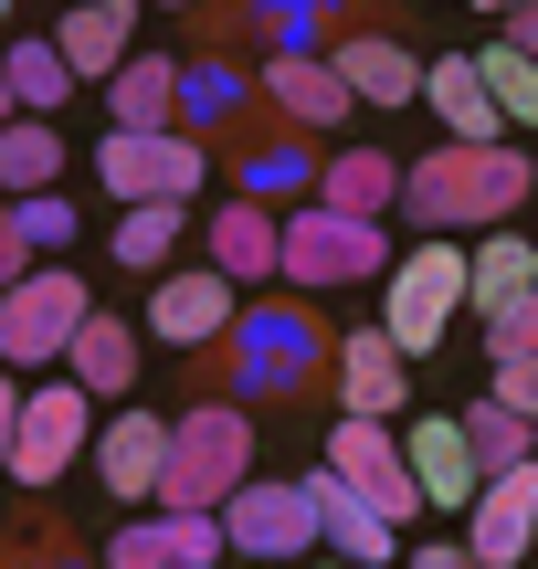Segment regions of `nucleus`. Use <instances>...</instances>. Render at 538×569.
I'll list each match as a JSON object with an SVG mask.
<instances>
[{
  "label": "nucleus",
  "mask_w": 538,
  "mask_h": 569,
  "mask_svg": "<svg viewBox=\"0 0 538 569\" xmlns=\"http://www.w3.org/2000/svg\"><path fill=\"white\" fill-rule=\"evenodd\" d=\"M328 380H338V411H349V422H391L401 390H412V369H401V348L380 338V327H359V338L328 348Z\"/></svg>",
  "instance_id": "6ab92c4d"
},
{
  "label": "nucleus",
  "mask_w": 538,
  "mask_h": 569,
  "mask_svg": "<svg viewBox=\"0 0 538 569\" xmlns=\"http://www.w3.org/2000/svg\"><path fill=\"white\" fill-rule=\"evenodd\" d=\"M96 317L74 264H32L21 284H0V369H63V338Z\"/></svg>",
  "instance_id": "20e7f679"
},
{
  "label": "nucleus",
  "mask_w": 538,
  "mask_h": 569,
  "mask_svg": "<svg viewBox=\"0 0 538 569\" xmlns=\"http://www.w3.org/2000/svg\"><path fill=\"white\" fill-rule=\"evenodd\" d=\"M401 211L434 232H476V180H465V148H434V159H401Z\"/></svg>",
  "instance_id": "5701e85b"
},
{
  "label": "nucleus",
  "mask_w": 538,
  "mask_h": 569,
  "mask_svg": "<svg viewBox=\"0 0 538 569\" xmlns=\"http://www.w3.org/2000/svg\"><path fill=\"white\" fill-rule=\"evenodd\" d=\"M476 11H518V0H476Z\"/></svg>",
  "instance_id": "c03bdc74"
},
{
  "label": "nucleus",
  "mask_w": 538,
  "mask_h": 569,
  "mask_svg": "<svg viewBox=\"0 0 538 569\" xmlns=\"http://www.w3.org/2000/svg\"><path fill=\"white\" fill-rule=\"evenodd\" d=\"M232 317H243V284H222L211 264H201V274H159V284H148V338H159V348H211Z\"/></svg>",
  "instance_id": "4468645a"
},
{
  "label": "nucleus",
  "mask_w": 538,
  "mask_h": 569,
  "mask_svg": "<svg viewBox=\"0 0 538 569\" xmlns=\"http://www.w3.org/2000/svg\"><path fill=\"white\" fill-rule=\"evenodd\" d=\"M307 201H328V211H359V222H380V211L401 201V159L391 148H338L328 169H317V190Z\"/></svg>",
  "instance_id": "b1692460"
},
{
  "label": "nucleus",
  "mask_w": 538,
  "mask_h": 569,
  "mask_svg": "<svg viewBox=\"0 0 538 569\" xmlns=\"http://www.w3.org/2000/svg\"><path fill=\"white\" fill-rule=\"evenodd\" d=\"M84 443H96V401H84L74 380L21 390V422H11V486L53 496V486H63V465H74Z\"/></svg>",
  "instance_id": "0eeeda50"
},
{
  "label": "nucleus",
  "mask_w": 538,
  "mask_h": 569,
  "mask_svg": "<svg viewBox=\"0 0 538 569\" xmlns=\"http://www.w3.org/2000/svg\"><path fill=\"white\" fill-rule=\"evenodd\" d=\"M497 42H507V53H528V63H538V0H518V11H507V32H497Z\"/></svg>",
  "instance_id": "ea45409f"
},
{
  "label": "nucleus",
  "mask_w": 538,
  "mask_h": 569,
  "mask_svg": "<svg viewBox=\"0 0 538 569\" xmlns=\"http://www.w3.org/2000/svg\"><path fill=\"white\" fill-rule=\"evenodd\" d=\"M106 117L117 127H180V53H127L106 74Z\"/></svg>",
  "instance_id": "393cba45"
},
{
  "label": "nucleus",
  "mask_w": 538,
  "mask_h": 569,
  "mask_svg": "<svg viewBox=\"0 0 538 569\" xmlns=\"http://www.w3.org/2000/svg\"><path fill=\"white\" fill-rule=\"evenodd\" d=\"M211 559H222V517H190V507L127 517L106 538V569H211Z\"/></svg>",
  "instance_id": "dca6fc26"
},
{
  "label": "nucleus",
  "mask_w": 538,
  "mask_h": 569,
  "mask_svg": "<svg viewBox=\"0 0 538 569\" xmlns=\"http://www.w3.org/2000/svg\"><path fill=\"white\" fill-rule=\"evenodd\" d=\"M63 380L84 390V401H127L138 390V317H84L74 338H63Z\"/></svg>",
  "instance_id": "aec40b11"
},
{
  "label": "nucleus",
  "mask_w": 538,
  "mask_h": 569,
  "mask_svg": "<svg viewBox=\"0 0 538 569\" xmlns=\"http://www.w3.org/2000/svg\"><path fill=\"white\" fill-rule=\"evenodd\" d=\"M455 306H465V253L434 232L422 253H401V274H380V338H391L401 359H434Z\"/></svg>",
  "instance_id": "39448f33"
},
{
  "label": "nucleus",
  "mask_w": 538,
  "mask_h": 569,
  "mask_svg": "<svg viewBox=\"0 0 538 569\" xmlns=\"http://www.w3.org/2000/svg\"><path fill=\"white\" fill-rule=\"evenodd\" d=\"M476 74H486V96H497V117L538 138V63H528V53H507V42H486V53H476Z\"/></svg>",
  "instance_id": "473e14b6"
},
{
  "label": "nucleus",
  "mask_w": 538,
  "mask_h": 569,
  "mask_svg": "<svg viewBox=\"0 0 538 569\" xmlns=\"http://www.w3.org/2000/svg\"><path fill=\"white\" fill-rule=\"evenodd\" d=\"M253 475V411L243 401H190L169 422V465H159V507L222 517V496Z\"/></svg>",
  "instance_id": "f03ea898"
},
{
  "label": "nucleus",
  "mask_w": 538,
  "mask_h": 569,
  "mask_svg": "<svg viewBox=\"0 0 538 569\" xmlns=\"http://www.w3.org/2000/svg\"><path fill=\"white\" fill-rule=\"evenodd\" d=\"M243 96H253V84L232 74V53H190L180 63V127H190V138H222V127L243 117Z\"/></svg>",
  "instance_id": "c85d7f7f"
},
{
  "label": "nucleus",
  "mask_w": 538,
  "mask_h": 569,
  "mask_svg": "<svg viewBox=\"0 0 538 569\" xmlns=\"http://www.w3.org/2000/svg\"><path fill=\"white\" fill-rule=\"evenodd\" d=\"M317 569H349V559H317Z\"/></svg>",
  "instance_id": "09e8293b"
},
{
  "label": "nucleus",
  "mask_w": 538,
  "mask_h": 569,
  "mask_svg": "<svg viewBox=\"0 0 538 569\" xmlns=\"http://www.w3.org/2000/svg\"><path fill=\"white\" fill-rule=\"evenodd\" d=\"M0 569H84L74 549H0Z\"/></svg>",
  "instance_id": "79ce46f5"
},
{
  "label": "nucleus",
  "mask_w": 538,
  "mask_h": 569,
  "mask_svg": "<svg viewBox=\"0 0 538 569\" xmlns=\"http://www.w3.org/2000/svg\"><path fill=\"white\" fill-rule=\"evenodd\" d=\"M412 569H486L465 538H412Z\"/></svg>",
  "instance_id": "4c0bfd02"
},
{
  "label": "nucleus",
  "mask_w": 538,
  "mask_h": 569,
  "mask_svg": "<svg viewBox=\"0 0 538 569\" xmlns=\"http://www.w3.org/2000/svg\"><path fill=\"white\" fill-rule=\"evenodd\" d=\"M0 74H11V106H21V117H63V96H74L53 32H11V42H0Z\"/></svg>",
  "instance_id": "cd10ccee"
},
{
  "label": "nucleus",
  "mask_w": 538,
  "mask_h": 569,
  "mask_svg": "<svg viewBox=\"0 0 538 569\" xmlns=\"http://www.w3.org/2000/svg\"><path fill=\"white\" fill-rule=\"evenodd\" d=\"M528 284H538V243H528V232L497 222L476 253H465V306H486V317H497L507 296H528Z\"/></svg>",
  "instance_id": "bb28decb"
},
{
  "label": "nucleus",
  "mask_w": 538,
  "mask_h": 569,
  "mask_svg": "<svg viewBox=\"0 0 538 569\" xmlns=\"http://www.w3.org/2000/svg\"><path fill=\"white\" fill-rule=\"evenodd\" d=\"M422 106L444 117V138L455 148H486L497 138V96H486V74H476V53H444V63H422Z\"/></svg>",
  "instance_id": "412c9836"
},
{
  "label": "nucleus",
  "mask_w": 538,
  "mask_h": 569,
  "mask_svg": "<svg viewBox=\"0 0 538 569\" xmlns=\"http://www.w3.org/2000/svg\"><path fill=\"white\" fill-rule=\"evenodd\" d=\"M138 11H148V0H74V11L53 21L63 74H74V84H106L127 53H138Z\"/></svg>",
  "instance_id": "a211bd4d"
},
{
  "label": "nucleus",
  "mask_w": 538,
  "mask_h": 569,
  "mask_svg": "<svg viewBox=\"0 0 538 569\" xmlns=\"http://www.w3.org/2000/svg\"><path fill=\"white\" fill-rule=\"evenodd\" d=\"M32 190H63V127L53 117L0 127V201H32Z\"/></svg>",
  "instance_id": "a878e982"
},
{
  "label": "nucleus",
  "mask_w": 538,
  "mask_h": 569,
  "mask_svg": "<svg viewBox=\"0 0 538 569\" xmlns=\"http://www.w3.org/2000/svg\"><path fill=\"white\" fill-rule=\"evenodd\" d=\"M296 496H307L317 549H328V559H349V569H391V559H401V528H391V517H380L370 496L349 486V475H328V465H317V475H296Z\"/></svg>",
  "instance_id": "6e6552de"
},
{
  "label": "nucleus",
  "mask_w": 538,
  "mask_h": 569,
  "mask_svg": "<svg viewBox=\"0 0 538 569\" xmlns=\"http://www.w3.org/2000/svg\"><path fill=\"white\" fill-rule=\"evenodd\" d=\"M243 11V32H265L275 53H317V32H349V0H232Z\"/></svg>",
  "instance_id": "c756f323"
},
{
  "label": "nucleus",
  "mask_w": 538,
  "mask_h": 569,
  "mask_svg": "<svg viewBox=\"0 0 538 569\" xmlns=\"http://www.w3.org/2000/svg\"><path fill=\"white\" fill-rule=\"evenodd\" d=\"M328 475H349V486L370 496L391 528H412V517H422V486H412V465H401L391 422H349V411H338V432H328Z\"/></svg>",
  "instance_id": "1a4fd4ad"
},
{
  "label": "nucleus",
  "mask_w": 538,
  "mask_h": 569,
  "mask_svg": "<svg viewBox=\"0 0 538 569\" xmlns=\"http://www.w3.org/2000/svg\"><path fill=\"white\" fill-rule=\"evenodd\" d=\"M528 190H538V148H528Z\"/></svg>",
  "instance_id": "a18cd8bd"
},
{
  "label": "nucleus",
  "mask_w": 538,
  "mask_h": 569,
  "mask_svg": "<svg viewBox=\"0 0 538 569\" xmlns=\"http://www.w3.org/2000/svg\"><path fill=\"white\" fill-rule=\"evenodd\" d=\"M180 232H190L180 201H127V222H117V264H127V274H159L169 253H180Z\"/></svg>",
  "instance_id": "7c9ffc66"
},
{
  "label": "nucleus",
  "mask_w": 538,
  "mask_h": 569,
  "mask_svg": "<svg viewBox=\"0 0 538 569\" xmlns=\"http://www.w3.org/2000/svg\"><path fill=\"white\" fill-rule=\"evenodd\" d=\"M11 117H21V106H11V74H0V127H11Z\"/></svg>",
  "instance_id": "37998d69"
},
{
  "label": "nucleus",
  "mask_w": 538,
  "mask_h": 569,
  "mask_svg": "<svg viewBox=\"0 0 538 569\" xmlns=\"http://www.w3.org/2000/svg\"><path fill=\"white\" fill-rule=\"evenodd\" d=\"M486 401H507L518 422H538V359H486Z\"/></svg>",
  "instance_id": "e433bc0d"
},
{
  "label": "nucleus",
  "mask_w": 538,
  "mask_h": 569,
  "mask_svg": "<svg viewBox=\"0 0 538 569\" xmlns=\"http://www.w3.org/2000/svg\"><path fill=\"white\" fill-rule=\"evenodd\" d=\"M84 453H96V486L117 496V507H148V496H159V465H169V411H138V401H127Z\"/></svg>",
  "instance_id": "ddd939ff"
},
{
  "label": "nucleus",
  "mask_w": 538,
  "mask_h": 569,
  "mask_svg": "<svg viewBox=\"0 0 538 569\" xmlns=\"http://www.w3.org/2000/svg\"><path fill=\"white\" fill-rule=\"evenodd\" d=\"M455 422H465V443H476L486 475H497V465H528V432H538V422H518L507 401H476V411H455Z\"/></svg>",
  "instance_id": "72a5a7b5"
},
{
  "label": "nucleus",
  "mask_w": 538,
  "mask_h": 569,
  "mask_svg": "<svg viewBox=\"0 0 538 569\" xmlns=\"http://www.w3.org/2000/svg\"><path fill=\"white\" fill-rule=\"evenodd\" d=\"M391 274V243H380V222H359V211H286V243H275V284H307V296H328V284H380Z\"/></svg>",
  "instance_id": "7ed1b4c3"
},
{
  "label": "nucleus",
  "mask_w": 538,
  "mask_h": 569,
  "mask_svg": "<svg viewBox=\"0 0 538 569\" xmlns=\"http://www.w3.org/2000/svg\"><path fill=\"white\" fill-rule=\"evenodd\" d=\"M232 180H243V190H232V201H286V190H317V159H307V148H286V138H275V148H243V159H232Z\"/></svg>",
  "instance_id": "2f4dec72"
},
{
  "label": "nucleus",
  "mask_w": 538,
  "mask_h": 569,
  "mask_svg": "<svg viewBox=\"0 0 538 569\" xmlns=\"http://www.w3.org/2000/svg\"><path fill=\"white\" fill-rule=\"evenodd\" d=\"M401 465H412L422 507H476V486H486V465H476V443H465L455 411H422V422L401 432Z\"/></svg>",
  "instance_id": "f3484780"
},
{
  "label": "nucleus",
  "mask_w": 538,
  "mask_h": 569,
  "mask_svg": "<svg viewBox=\"0 0 538 569\" xmlns=\"http://www.w3.org/2000/svg\"><path fill=\"white\" fill-rule=\"evenodd\" d=\"M0 32H11V0H0Z\"/></svg>",
  "instance_id": "49530a36"
},
{
  "label": "nucleus",
  "mask_w": 538,
  "mask_h": 569,
  "mask_svg": "<svg viewBox=\"0 0 538 569\" xmlns=\"http://www.w3.org/2000/svg\"><path fill=\"white\" fill-rule=\"evenodd\" d=\"M11 422H21V380L0 369V475H11Z\"/></svg>",
  "instance_id": "a19ab883"
},
{
  "label": "nucleus",
  "mask_w": 538,
  "mask_h": 569,
  "mask_svg": "<svg viewBox=\"0 0 538 569\" xmlns=\"http://www.w3.org/2000/svg\"><path fill=\"white\" fill-rule=\"evenodd\" d=\"M328 63H338V84H349V106H412V96H422L412 42L380 32V21H349V32L328 42Z\"/></svg>",
  "instance_id": "2eb2a0df"
},
{
  "label": "nucleus",
  "mask_w": 538,
  "mask_h": 569,
  "mask_svg": "<svg viewBox=\"0 0 538 569\" xmlns=\"http://www.w3.org/2000/svg\"><path fill=\"white\" fill-rule=\"evenodd\" d=\"M253 96H265V117L286 127V138H317V127H349V117H359L328 53H275L265 74H253Z\"/></svg>",
  "instance_id": "9b49d317"
},
{
  "label": "nucleus",
  "mask_w": 538,
  "mask_h": 569,
  "mask_svg": "<svg viewBox=\"0 0 538 569\" xmlns=\"http://www.w3.org/2000/svg\"><path fill=\"white\" fill-rule=\"evenodd\" d=\"M486 359H538V284H528V296H507L497 317H486Z\"/></svg>",
  "instance_id": "c9c22d12"
},
{
  "label": "nucleus",
  "mask_w": 538,
  "mask_h": 569,
  "mask_svg": "<svg viewBox=\"0 0 538 569\" xmlns=\"http://www.w3.org/2000/svg\"><path fill=\"white\" fill-rule=\"evenodd\" d=\"M32 274V243H21V222H11V201H0V284H21Z\"/></svg>",
  "instance_id": "58836bf2"
},
{
  "label": "nucleus",
  "mask_w": 538,
  "mask_h": 569,
  "mask_svg": "<svg viewBox=\"0 0 538 569\" xmlns=\"http://www.w3.org/2000/svg\"><path fill=\"white\" fill-rule=\"evenodd\" d=\"M275 243H286V222H275L265 201H222L211 211V274L222 284H275Z\"/></svg>",
  "instance_id": "4be33fe9"
},
{
  "label": "nucleus",
  "mask_w": 538,
  "mask_h": 569,
  "mask_svg": "<svg viewBox=\"0 0 538 569\" xmlns=\"http://www.w3.org/2000/svg\"><path fill=\"white\" fill-rule=\"evenodd\" d=\"M465 549H476L486 569H518L538 549V453L528 465H497L476 486V517H465Z\"/></svg>",
  "instance_id": "9d476101"
},
{
  "label": "nucleus",
  "mask_w": 538,
  "mask_h": 569,
  "mask_svg": "<svg viewBox=\"0 0 538 569\" xmlns=\"http://www.w3.org/2000/svg\"><path fill=\"white\" fill-rule=\"evenodd\" d=\"M96 180H106V201H190L211 180V159L190 127H106Z\"/></svg>",
  "instance_id": "423d86ee"
},
{
  "label": "nucleus",
  "mask_w": 538,
  "mask_h": 569,
  "mask_svg": "<svg viewBox=\"0 0 538 569\" xmlns=\"http://www.w3.org/2000/svg\"><path fill=\"white\" fill-rule=\"evenodd\" d=\"M11 222H21V243H32V253H74V201H63V190L11 201Z\"/></svg>",
  "instance_id": "f704fd0d"
},
{
  "label": "nucleus",
  "mask_w": 538,
  "mask_h": 569,
  "mask_svg": "<svg viewBox=\"0 0 538 569\" xmlns=\"http://www.w3.org/2000/svg\"><path fill=\"white\" fill-rule=\"evenodd\" d=\"M328 327L307 317V306H286V296H243V317L222 327V338L201 348L211 359V380H232L243 401H286V390H307V369L328 359Z\"/></svg>",
  "instance_id": "f257e3e1"
},
{
  "label": "nucleus",
  "mask_w": 538,
  "mask_h": 569,
  "mask_svg": "<svg viewBox=\"0 0 538 569\" xmlns=\"http://www.w3.org/2000/svg\"><path fill=\"white\" fill-rule=\"evenodd\" d=\"M211 569H222V559H211Z\"/></svg>",
  "instance_id": "8fccbe9b"
},
{
  "label": "nucleus",
  "mask_w": 538,
  "mask_h": 569,
  "mask_svg": "<svg viewBox=\"0 0 538 569\" xmlns=\"http://www.w3.org/2000/svg\"><path fill=\"white\" fill-rule=\"evenodd\" d=\"M222 538L243 559H307L317 549V517H307L296 486H253V475H243V486L222 496Z\"/></svg>",
  "instance_id": "f8f14e48"
},
{
  "label": "nucleus",
  "mask_w": 538,
  "mask_h": 569,
  "mask_svg": "<svg viewBox=\"0 0 538 569\" xmlns=\"http://www.w3.org/2000/svg\"><path fill=\"white\" fill-rule=\"evenodd\" d=\"M159 11H190V0H159Z\"/></svg>",
  "instance_id": "de8ad7c7"
}]
</instances>
